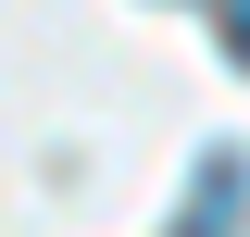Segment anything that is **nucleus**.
Returning a JSON list of instances; mask_svg holds the SVG:
<instances>
[{
    "label": "nucleus",
    "mask_w": 250,
    "mask_h": 237,
    "mask_svg": "<svg viewBox=\"0 0 250 237\" xmlns=\"http://www.w3.org/2000/svg\"><path fill=\"white\" fill-rule=\"evenodd\" d=\"M238 212H250V162H238V150H213L200 187H188V212H175V237H238Z\"/></svg>",
    "instance_id": "nucleus-1"
},
{
    "label": "nucleus",
    "mask_w": 250,
    "mask_h": 237,
    "mask_svg": "<svg viewBox=\"0 0 250 237\" xmlns=\"http://www.w3.org/2000/svg\"><path fill=\"white\" fill-rule=\"evenodd\" d=\"M225 62H250V0H225Z\"/></svg>",
    "instance_id": "nucleus-2"
}]
</instances>
